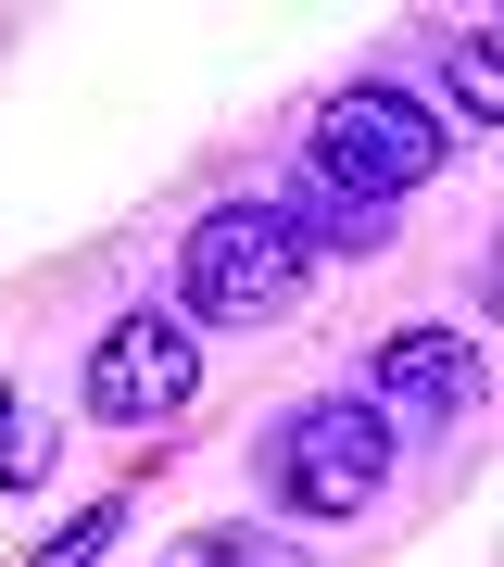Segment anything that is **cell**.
Segmentation results:
<instances>
[{"mask_svg": "<svg viewBox=\"0 0 504 567\" xmlns=\"http://www.w3.org/2000/svg\"><path fill=\"white\" fill-rule=\"evenodd\" d=\"M202 404V341H189V316H114L101 328V353H89V416L101 429H164V416H189Z\"/></svg>", "mask_w": 504, "mask_h": 567, "instance_id": "277c9868", "label": "cell"}, {"mask_svg": "<svg viewBox=\"0 0 504 567\" xmlns=\"http://www.w3.org/2000/svg\"><path fill=\"white\" fill-rule=\"evenodd\" d=\"M302 290H316V240H302L278 203H215L177 240V303L202 328H278Z\"/></svg>", "mask_w": 504, "mask_h": 567, "instance_id": "6da1fadb", "label": "cell"}, {"mask_svg": "<svg viewBox=\"0 0 504 567\" xmlns=\"http://www.w3.org/2000/svg\"><path fill=\"white\" fill-rule=\"evenodd\" d=\"M302 177L328 189V203H353V215H391L403 189H429L442 177V126H429V102H403V89H341V102L316 114V164Z\"/></svg>", "mask_w": 504, "mask_h": 567, "instance_id": "7a4b0ae2", "label": "cell"}, {"mask_svg": "<svg viewBox=\"0 0 504 567\" xmlns=\"http://www.w3.org/2000/svg\"><path fill=\"white\" fill-rule=\"evenodd\" d=\"M39 466H51V442H39V429L13 416V379H0V492H25Z\"/></svg>", "mask_w": 504, "mask_h": 567, "instance_id": "9c48e42d", "label": "cell"}, {"mask_svg": "<svg viewBox=\"0 0 504 567\" xmlns=\"http://www.w3.org/2000/svg\"><path fill=\"white\" fill-rule=\"evenodd\" d=\"M466 404H480V341H454V328H391L379 365H366V416L379 429H466Z\"/></svg>", "mask_w": 504, "mask_h": 567, "instance_id": "5b68a950", "label": "cell"}, {"mask_svg": "<svg viewBox=\"0 0 504 567\" xmlns=\"http://www.w3.org/2000/svg\"><path fill=\"white\" fill-rule=\"evenodd\" d=\"M442 76H454V102H466V114H480V126L504 114V76H492V39H480V25H466V51L442 63Z\"/></svg>", "mask_w": 504, "mask_h": 567, "instance_id": "ba28073f", "label": "cell"}, {"mask_svg": "<svg viewBox=\"0 0 504 567\" xmlns=\"http://www.w3.org/2000/svg\"><path fill=\"white\" fill-rule=\"evenodd\" d=\"M114 543H126V492H101V505H76V517H63V529H51V543L25 555V567H101Z\"/></svg>", "mask_w": 504, "mask_h": 567, "instance_id": "8992f818", "label": "cell"}, {"mask_svg": "<svg viewBox=\"0 0 504 567\" xmlns=\"http://www.w3.org/2000/svg\"><path fill=\"white\" fill-rule=\"evenodd\" d=\"M253 466H265V492L302 505V517H366V505L391 492V429L366 416L353 391H316V404H290V416L253 442Z\"/></svg>", "mask_w": 504, "mask_h": 567, "instance_id": "3957f363", "label": "cell"}, {"mask_svg": "<svg viewBox=\"0 0 504 567\" xmlns=\"http://www.w3.org/2000/svg\"><path fill=\"white\" fill-rule=\"evenodd\" d=\"M189 567H302V555L278 543V529H202V543H189Z\"/></svg>", "mask_w": 504, "mask_h": 567, "instance_id": "52a82bcc", "label": "cell"}]
</instances>
